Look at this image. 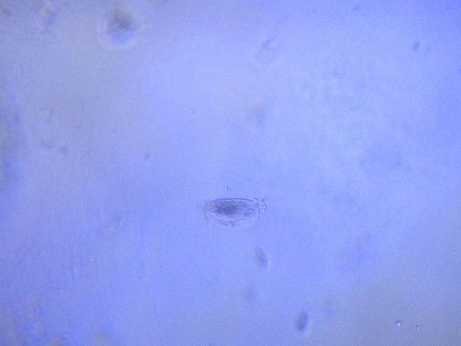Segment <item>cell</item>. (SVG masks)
<instances>
[{
	"label": "cell",
	"mask_w": 461,
	"mask_h": 346,
	"mask_svg": "<svg viewBox=\"0 0 461 346\" xmlns=\"http://www.w3.org/2000/svg\"><path fill=\"white\" fill-rule=\"evenodd\" d=\"M258 212V207L253 201L242 198L213 200L207 202L204 208L205 216L211 223L230 228L251 223Z\"/></svg>",
	"instance_id": "6da1fadb"
},
{
	"label": "cell",
	"mask_w": 461,
	"mask_h": 346,
	"mask_svg": "<svg viewBox=\"0 0 461 346\" xmlns=\"http://www.w3.org/2000/svg\"><path fill=\"white\" fill-rule=\"evenodd\" d=\"M308 320L307 314L303 312L300 315L296 324L297 329L299 331H303L306 327Z\"/></svg>",
	"instance_id": "7a4b0ae2"
}]
</instances>
